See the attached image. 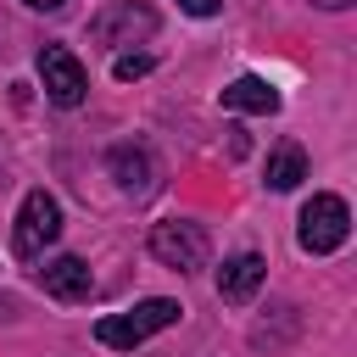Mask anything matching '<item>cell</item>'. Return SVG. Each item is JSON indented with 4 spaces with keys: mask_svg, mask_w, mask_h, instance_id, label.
<instances>
[{
    "mask_svg": "<svg viewBox=\"0 0 357 357\" xmlns=\"http://www.w3.org/2000/svg\"><path fill=\"white\" fill-rule=\"evenodd\" d=\"M178 301H167V296H151V301H139V307H128V312H106L100 324H95V340L100 346H112V351H134L139 340H151L156 329H167V324H178Z\"/></svg>",
    "mask_w": 357,
    "mask_h": 357,
    "instance_id": "1",
    "label": "cell"
},
{
    "mask_svg": "<svg viewBox=\"0 0 357 357\" xmlns=\"http://www.w3.org/2000/svg\"><path fill=\"white\" fill-rule=\"evenodd\" d=\"M346 234H351V212H346V201H340V195H312V201L301 206V223H296L301 251L329 257V251H340V245H346Z\"/></svg>",
    "mask_w": 357,
    "mask_h": 357,
    "instance_id": "2",
    "label": "cell"
},
{
    "mask_svg": "<svg viewBox=\"0 0 357 357\" xmlns=\"http://www.w3.org/2000/svg\"><path fill=\"white\" fill-rule=\"evenodd\" d=\"M61 234V206L50 190H28L17 206V229H11V251L17 257H39L50 240Z\"/></svg>",
    "mask_w": 357,
    "mask_h": 357,
    "instance_id": "3",
    "label": "cell"
},
{
    "mask_svg": "<svg viewBox=\"0 0 357 357\" xmlns=\"http://www.w3.org/2000/svg\"><path fill=\"white\" fill-rule=\"evenodd\" d=\"M151 257L162 262V268H173V273H195V268H206V234H201V223H156L151 229Z\"/></svg>",
    "mask_w": 357,
    "mask_h": 357,
    "instance_id": "4",
    "label": "cell"
},
{
    "mask_svg": "<svg viewBox=\"0 0 357 357\" xmlns=\"http://www.w3.org/2000/svg\"><path fill=\"white\" fill-rule=\"evenodd\" d=\"M151 33H156V11L151 6H134V0H117V6H106L89 22V39L106 45V50H123L134 39H151Z\"/></svg>",
    "mask_w": 357,
    "mask_h": 357,
    "instance_id": "5",
    "label": "cell"
},
{
    "mask_svg": "<svg viewBox=\"0 0 357 357\" xmlns=\"http://www.w3.org/2000/svg\"><path fill=\"white\" fill-rule=\"evenodd\" d=\"M39 78H45V95L56 106H78L89 95V73H84V61L67 45H45L39 50Z\"/></svg>",
    "mask_w": 357,
    "mask_h": 357,
    "instance_id": "6",
    "label": "cell"
},
{
    "mask_svg": "<svg viewBox=\"0 0 357 357\" xmlns=\"http://www.w3.org/2000/svg\"><path fill=\"white\" fill-rule=\"evenodd\" d=\"M106 167H112V178H117V190H123L128 201L156 195L162 167H156V156H151L145 145H112V151H106Z\"/></svg>",
    "mask_w": 357,
    "mask_h": 357,
    "instance_id": "7",
    "label": "cell"
},
{
    "mask_svg": "<svg viewBox=\"0 0 357 357\" xmlns=\"http://www.w3.org/2000/svg\"><path fill=\"white\" fill-rule=\"evenodd\" d=\"M262 279H268V262L257 257V251H240V257H229L223 268H218V296L223 301H251L257 290H262Z\"/></svg>",
    "mask_w": 357,
    "mask_h": 357,
    "instance_id": "8",
    "label": "cell"
},
{
    "mask_svg": "<svg viewBox=\"0 0 357 357\" xmlns=\"http://www.w3.org/2000/svg\"><path fill=\"white\" fill-rule=\"evenodd\" d=\"M39 284H45L56 301H89L95 273L84 268V257H50V262L39 268Z\"/></svg>",
    "mask_w": 357,
    "mask_h": 357,
    "instance_id": "9",
    "label": "cell"
},
{
    "mask_svg": "<svg viewBox=\"0 0 357 357\" xmlns=\"http://www.w3.org/2000/svg\"><path fill=\"white\" fill-rule=\"evenodd\" d=\"M223 106H229V112H251V117H273V112H279V89H273L268 78H251V73H245V78H234V84L223 89Z\"/></svg>",
    "mask_w": 357,
    "mask_h": 357,
    "instance_id": "10",
    "label": "cell"
},
{
    "mask_svg": "<svg viewBox=\"0 0 357 357\" xmlns=\"http://www.w3.org/2000/svg\"><path fill=\"white\" fill-rule=\"evenodd\" d=\"M307 178V156H301V145H279L273 156H268V190H296Z\"/></svg>",
    "mask_w": 357,
    "mask_h": 357,
    "instance_id": "11",
    "label": "cell"
},
{
    "mask_svg": "<svg viewBox=\"0 0 357 357\" xmlns=\"http://www.w3.org/2000/svg\"><path fill=\"white\" fill-rule=\"evenodd\" d=\"M151 67H156V61H151V56H145V50H123V56H117V61H112V73H117V78H123V84H128V78H145V73H151Z\"/></svg>",
    "mask_w": 357,
    "mask_h": 357,
    "instance_id": "12",
    "label": "cell"
},
{
    "mask_svg": "<svg viewBox=\"0 0 357 357\" xmlns=\"http://www.w3.org/2000/svg\"><path fill=\"white\" fill-rule=\"evenodd\" d=\"M178 6H184L190 17H212V11H218V0H178Z\"/></svg>",
    "mask_w": 357,
    "mask_h": 357,
    "instance_id": "13",
    "label": "cell"
},
{
    "mask_svg": "<svg viewBox=\"0 0 357 357\" xmlns=\"http://www.w3.org/2000/svg\"><path fill=\"white\" fill-rule=\"evenodd\" d=\"M312 6H324V11H346L351 0H312Z\"/></svg>",
    "mask_w": 357,
    "mask_h": 357,
    "instance_id": "14",
    "label": "cell"
},
{
    "mask_svg": "<svg viewBox=\"0 0 357 357\" xmlns=\"http://www.w3.org/2000/svg\"><path fill=\"white\" fill-rule=\"evenodd\" d=\"M28 6H33V11H56L61 0H28Z\"/></svg>",
    "mask_w": 357,
    "mask_h": 357,
    "instance_id": "15",
    "label": "cell"
}]
</instances>
